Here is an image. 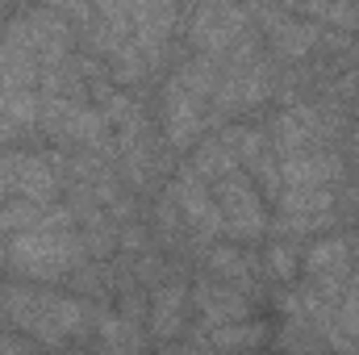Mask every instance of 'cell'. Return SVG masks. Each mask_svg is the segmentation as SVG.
Instances as JSON below:
<instances>
[{
	"label": "cell",
	"instance_id": "15",
	"mask_svg": "<svg viewBox=\"0 0 359 355\" xmlns=\"http://www.w3.org/2000/svg\"><path fill=\"white\" fill-rule=\"evenodd\" d=\"M96 330H100V343L104 351L113 355H138L142 351V326L121 318V314H100L96 318Z\"/></svg>",
	"mask_w": 359,
	"mask_h": 355
},
{
	"label": "cell",
	"instance_id": "12",
	"mask_svg": "<svg viewBox=\"0 0 359 355\" xmlns=\"http://www.w3.org/2000/svg\"><path fill=\"white\" fill-rule=\"evenodd\" d=\"M255 17H264L268 21V34H271V46L284 55V59H305L313 46H318V38H322V29L313 25V21H301L297 13H276V8H255Z\"/></svg>",
	"mask_w": 359,
	"mask_h": 355
},
{
	"label": "cell",
	"instance_id": "19",
	"mask_svg": "<svg viewBox=\"0 0 359 355\" xmlns=\"http://www.w3.org/2000/svg\"><path fill=\"white\" fill-rule=\"evenodd\" d=\"M209 343H213L217 351H247V347H259V343H264V326H259V322L217 326V330H209Z\"/></svg>",
	"mask_w": 359,
	"mask_h": 355
},
{
	"label": "cell",
	"instance_id": "25",
	"mask_svg": "<svg viewBox=\"0 0 359 355\" xmlns=\"http://www.w3.org/2000/svg\"><path fill=\"white\" fill-rule=\"evenodd\" d=\"M351 267H355V280H359V247L351 251Z\"/></svg>",
	"mask_w": 359,
	"mask_h": 355
},
{
	"label": "cell",
	"instance_id": "8",
	"mask_svg": "<svg viewBox=\"0 0 359 355\" xmlns=\"http://www.w3.org/2000/svg\"><path fill=\"white\" fill-rule=\"evenodd\" d=\"M172 25H176V8L172 4H130V34H134V46L147 55L151 67L163 59Z\"/></svg>",
	"mask_w": 359,
	"mask_h": 355
},
{
	"label": "cell",
	"instance_id": "2",
	"mask_svg": "<svg viewBox=\"0 0 359 355\" xmlns=\"http://www.w3.org/2000/svg\"><path fill=\"white\" fill-rule=\"evenodd\" d=\"M4 260L29 280H63L72 267L88 260V247L76 230H29L8 239Z\"/></svg>",
	"mask_w": 359,
	"mask_h": 355
},
{
	"label": "cell",
	"instance_id": "4",
	"mask_svg": "<svg viewBox=\"0 0 359 355\" xmlns=\"http://www.w3.org/2000/svg\"><path fill=\"white\" fill-rule=\"evenodd\" d=\"M251 29V8H234V4H201L192 8V42L205 59H226L234 51V42Z\"/></svg>",
	"mask_w": 359,
	"mask_h": 355
},
{
	"label": "cell",
	"instance_id": "11",
	"mask_svg": "<svg viewBox=\"0 0 359 355\" xmlns=\"http://www.w3.org/2000/svg\"><path fill=\"white\" fill-rule=\"evenodd\" d=\"M343 163L334 151H301V155H288L280 159V184L284 188H330V180H339Z\"/></svg>",
	"mask_w": 359,
	"mask_h": 355
},
{
	"label": "cell",
	"instance_id": "7",
	"mask_svg": "<svg viewBox=\"0 0 359 355\" xmlns=\"http://www.w3.org/2000/svg\"><path fill=\"white\" fill-rule=\"evenodd\" d=\"M172 196H176L180 213L201 230V239H213V234H226L222 226V213H217V201H213V188L196 176L192 168H180L176 184H172Z\"/></svg>",
	"mask_w": 359,
	"mask_h": 355
},
{
	"label": "cell",
	"instance_id": "20",
	"mask_svg": "<svg viewBox=\"0 0 359 355\" xmlns=\"http://www.w3.org/2000/svg\"><path fill=\"white\" fill-rule=\"evenodd\" d=\"M151 72V63H147V55L134 46V38L121 46V51H113L109 55V76L113 80H121V84H134V80H142Z\"/></svg>",
	"mask_w": 359,
	"mask_h": 355
},
{
	"label": "cell",
	"instance_id": "13",
	"mask_svg": "<svg viewBox=\"0 0 359 355\" xmlns=\"http://www.w3.org/2000/svg\"><path fill=\"white\" fill-rule=\"evenodd\" d=\"M42 117V96L38 92H0V147L17 138L21 130L38 126Z\"/></svg>",
	"mask_w": 359,
	"mask_h": 355
},
{
	"label": "cell",
	"instance_id": "1",
	"mask_svg": "<svg viewBox=\"0 0 359 355\" xmlns=\"http://www.w3.org/2000/svg\"><path fill=\"white\" fill-rule=\"evenodd\" d=\"M0 314L46 347H63L76 330L88 326V305L84 301L59 297V293L34 288V284H4L0 288Z\"/></svg>",
	"mask_w": 359,
	"mask_h": 355
},
{
	"label": "cell",
	"instance_id": "16",
	"mask_svg": "<svg viewBox=\"0 0 359 355\" xmlns=\"http://www.w3.org/2000/svg\"><path fill=\"white\" fill-rule=\"evenodd\" d=\"M192 172L205 180V184H217V180L234 176V172H243V168H238V159L226 151L222 138H205V142L196 147V155H192Z\"/></svg>",
	"mask_w": 359,
	"mask_h": 355
},
{
	"label": "cell",
	"instance_id": "24",
	"mask_svg": "<svg viewBox=\"0 0 359 355\" xmlns=\"http://www.w3.org/2000/svg\"><path fill=\"white\" fill-rule=\"evenodd\" d=\"M0 355H25V347H21L17 339H8V335H0Z\"/></svg>",
	"mask_w": 359,
	"mask_h": 355
},
{
	"label": "cell",
	"instance_id": "23",
	"mask_svg": "<svg viewBox=\"0 0 359 355\" xmlns=\"http://www.w3.org/2000/svg\"><path fill=\"white\" fill-rule=\"evenodd\" d=\"M268 267L271 276H280V280H292L297 276V255H292V247H268Z\"/></svg>",
	"mask_w": 359,
	"mask_h": 355
},
{
	"label": "cell",
	"instance_id": "6",
	"mask_svg": "<svg viewBox=\"0 0 359 355\" xmlns=\"http://www.w3.org/2000/svg\"><path fill=\"white\" fill-rule=\"evenodd\" d=\"M205 96L201 92H192L180 76L168 80V88H163V130H168V142L172 147H192L196 142V134L205 130V121H209V113H205Z\"/></svg>",
	"mask_w": 359,
	"mask_h": 355
},
{
	"label": "cell",
	"instance_id": "22",
	"mask_svg": "<svg viewBox=\"0 0 359 355\" xmlns=\"http://www.w3.org/2000/svg\"><path fill=\"white\" fill-rule=\"evenodd\" d=\"M297 17H309V21H334V25H343V29L359 25V8L355 4H305V8H297Z\"/></svg>",
	"mask_w": 359,
	"mask_h": 355
},
{
	"label": "cell",
	"instance_id": "10",
	"mask_svg": "<svg viewBox=\"0 0 359 355\" xmlns=\"http://www.w3.org/2000/svg\"><path fill=\"white\" fill-rule=\"evenodd\" d=\"M192 301H196L201 318H205L213 330H217V326L247 322V309H251L247 293H238V288H230V284H222V280H201V284L192 288Z\"/></svg>",
	"mask_w": 359,
	"mask_h": 355
},
{
	"label": "cell",
	"instance_id": "5",
	"mask_svg": "<svg viewBox=\"0 0 359 355\" xmlns=\"http://www.w3.org/2000/svg\"><path fill=\"white\" fill-rule=\"evenodd\" d=\"M305 272H309V288L322 293L330 305H339L343 293H347V276H351V243L347 239L313 243L309 255H305Z\"/></svg>",
	"mask_w": 359,
	"mask_h": 355
},
{
	"label": "cell",
	"instance_id": "3",
	"mask_svg": "<svg viewBox=\"0 0 359 355\" xmlns=\"http://www.w3.org/2000/svg\"><path fill=\"white\" fill-rule=\"evenodd\" d=\"M213 201H217V213H222L226 234L251 243V239H259L268 230V209H264L255 184L247 180V172H234V176L217 180L213 184Z\"/></svg>",
	"mask_w": 359,
	"mask_h": 355
},
{
	"label": "cell",
	"instance_id": "18",
	"mask_svg": "<svg viewBox=\"0 0 359 355\" xmlns=\"http://www.w3.org/2000/svg\"><path fill=\"white\" fill-rule=\"evenodd\" d=\"M46 209H50V205H34V201H25V196H17V201H4V205H0V234L17 239V234L42 230V217H46Z\"/></svg>",
	"mask_w": 359,
	"mask_h": 355
},
{
	"label": "cell",
	"instance_id": "14",
	"mask_svg": "<svg viewBox=\"0 0 359 355\" xmlns=\"http://www.w3.org/2000/svg\"><path fill=\"white\" fill-rule=\"evenodd\" d=\"M184 301H188V293L180 284H159L155 288V297H151V330L159 339L180 335V326H184Z\"/></svg>",
	"mask_w": 359,
	"mask_h": 355
},
{
	"label": "cell",
	"instance_id": "17",
	"mask_svg": "<svg viewBox=\"0 0 359 355\" xmlns=\"http://www.w3.org/2000/svg\"><path fill=\"white\" fill-rule=\"evenodd\" d=\"M209 272H213V280H222V284H230V288H251V260L238 251V247H213L209 251Z\"/></svg>",
	"mask_w": 359,
	"mask_h": 355
},
{
	"label": "cell",
	"instance_id": "21",
	"mask_svg": "<svg viewBox=\"0 0 359 355\" xmlns=\"http://www.w3.org/2000/svg\"><path fill=\"white\" fill-rule=\"evenodd\" d=\"M21 172H25V151H0V205L21 196Z\"/></svg>",
	"mask_w": 359,
	"mask_h": 355
},
{
	"label": "cell",
	"instance_id": "9",
	"mask_svg": "<svg viewBox=\"0 0 359 355\" xmlns=\"http://www.w3.org/2000/svg\"><path fill=\"white\" fill-rule=\"evenodd\" d=\"M276 205L292 230H322V226H330L334 192L330 188H284L276 196Z\"/></svg>",
	"mask_w": 359,
	"mask_h": 355
}]
</instances>
